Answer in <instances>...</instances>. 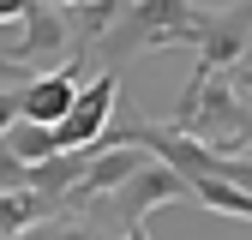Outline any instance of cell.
Returning <instances> with one entry per match:
<instances>
[{"instance_id": "1", "label": "cell", "mask_w": 252, "mask_h": 240, "mask_svg": "<svg viewBox=\"0 0 252 240\" xmlns=\"http://www.w3.org/2000/svg\"><path fill=\"white\" fill-rule=\"evenodd\" d=\"M198 24H204V12L192 6V0H120L114 24L90 48H102V66L120 72V60H132V54L168 48V42H192Z\"/></svg>"}, {"instance_id": "2", "label": "cell", "mask_w": 252, "mask_h": 240, "mask_svg": "<svg viewBox=\"0 0 252 240\" xmlns=\"http://www.w3.org/2000/svg\"><path fill=\"white\" fill-rule=\"evenodd\" d=\"M174 198H186V180H180L168 162H156V156H150L138 174H126L114 192L90 198V204L78 210V222H84V228H102V234H108V228L126 234V228H138L150 210H162V204H174Z\"/></svg>"}, {"instance_id": "3", "label": "cell", "mask_w": 252, "mask_h": 240, "mask_svg": "<svg viewBox=\"0 0 252 240\" xmlns=\"http://www.w3.org/2000/svg\"><path fill=\"white\" fill-rule=\"evenodd\" d=\"M114 90H120V72L114 66H96V72L78 84L72 108L54 120V144L60 150H96L102 144V126L114 120Z\"/></svg>"}, {"instance_id": "4", "label": "cell", "mask_w": 252, "mask_h": 240, "mask_svg": "<svg viewBox=\"0 0 252 240\" xmlns=\"http://www.w3.org/2000/svg\"><path fill=\"white\" fill-rule=\"evenodd\" d=\"M18 24H24V36L12 48H0V60H12V66H24V72H42L54 54H72V18H66V6H54V0H24Z\"/></svg>"}, {"instance_id": "5", "label": "cell", "mask_w": 252, "mask_h": 240, "mask_svg": "<svg viewBox=\"0 0 252 240\" xmlns=\"http://www.w3.org/2000/svg\"><path fill=\"white\" fill-rule=\"evenodd\" d=\"M192 48H198L192 78L234 72L240 60H246V48H252V0H234V6H222V12H204V24H198Z\"/></svg>"}, {"instance_id": "6", "label": "cell", "mask_w": 252, "mask_h": 240, "mask_svg": "<svg viewBox=\"0 0 252 240\" xmlns=\"http://www.w3.org/2000/svg\"><path fill=\"white\" fill-rule=\"evenodd\" d=\"M84 66H90V54H66V66H54V72H30V78L18 84V96H24V114H18V120L54 126V120L72 108L78 84H84Z\"/></svg>"}, {"instance_id": "7", "label": "cell", "mask_w": 252, "mask_h": 240, "mask_svg": "<svg viewBox=\"0 0 252 240\" xmlns=\"http://www.w3.org/2000/svg\"><path fill=\"white\" fill-rule=\"evenodd\" d=\"M96 156V150H54V156H42V162H24V192H42V198H66L72 192V180L84 174V162ZM66 216V210H60Z\"/></svg>"}, {"instance_id": "8", "label": "cell", "mask_w": 252, "mask_h": 240, "mask_svg": "<svg viewBox=\"0 0 252 240\" xmlns=\"http://www.w3.org/2000/svg\"><path fill=\"white\" fill-rule=\"evenodd\" d=\"M42 216H60L54 198H42V192H0V240H12L18 228L42 222Z\"/></svg>"}, {"instance_id": "9", "label": "cell", "mask_w": 252, "mask_h": 240, "mask_svg": "<svg viewBox=\"0 0 252 240\" xmlns=\"http://www.w3.org/2000/svg\"><path fill=\"white\" fill-rule=\"evenodd\" d=\"M0 144L12 150L18 162H42V156H54V126H36V120H12L6 132H0Z\"/></svg>"}, {"instance_id": "10", "label": "cell", "mask_w": 252, "mask_h": 240, "mask_svg": "<svg viewBox=\"0 0 252 240\" xmlns=\"http://www.w3.org/2000/svg\"><path fill=\"white\" fill-rule=\"evenodd\" d=\"M228 78H234V90H240V126H234V156H246V150H252V66L240 60V66H234Z\"/></svg>"}, {"instance_id": "11", "label": "cell", "mask_w": 252, "mask_h": 240, "mask_svg": "<svg viewBox=\"0 0 252 240\" xmlns=\"http://www.w3.org/2000/svg\"><path fill=\"white\" fill-rule=\"evenodd\" d=\"M12 240H78V222H72V216H42V222L18 228Z\"/></svg>"}, {"instance_id": "12", "label": "cell", "mask_w": 252, "mask_h": 240, "mask_svg": "<svg viewBox=\"0 0 252 240\" xmlns=\"http://www.w3.org/2000/svg\"><path fill=\"white\" fill-rule=\"evenodd\" d=\"M18 114H24V96H18V84H0V132H6Z\"/></svg>"}, {"instance_id": "13", "label": "cell", "mask_w": 252, "mask_h": 240, "mask_svg": "<svg viewBox=\"0 0 252 240\" xmlns=\"http://www.w3.org/2000/svg\"><path fill=\"white\" fill-rule=\"evenodd\" d=\"M18 12H24V0H0V24H18Z\"/></svg>"}, {"instance_id": "14", "label": "cell", "mask_w": 252, "mask_h": 240, "mask_svg": "<svg viewBox=\"0 0 252 240\" xmlns=\"http://www.w3.org/2000/svg\"><path fill=\"white\" fill-rule=\"evenodd\" d=\"M126 240H150V228H144V222H138V228H126Z\"/></svg>"}]
</instances>
